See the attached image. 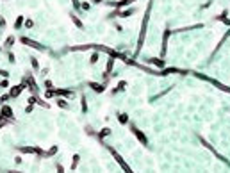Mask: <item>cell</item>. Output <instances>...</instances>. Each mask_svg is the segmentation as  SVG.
Wrapping results in <instances>:
<instances>
[{
  "instance_id": "obj_1",
  "label": "cell",
  "mask_w": 230,
  "mask_h": 173,
  "mask_svg": "<svg viewBox=\"0 0 230 173\" xmlns=\"http://www.w3.org/2000/svg\"><path fill=\"white\" fill-rule=\"evenodd\" d=\"M16 150L21 154H34V155H39V157H47V152L41 150L39 146H18Z\"/></svg>"
},
{
  "instance_id": "obj_2",
  "label": "cell",
  "mask_w": 230,
  "mask_h": 173,
  "mask_svg": "<svg viewBox=\"0 0 230 173\" xmlns=\"http://www.w3.org/2000/svg\"><path fill=\"white\" fill-rule=\"evenodd\" d=\"M25 84V88H29L31 91H32V95H38L39 93V89H38V86H36V80H34V77H32V73L31 72H27L25 73V77H23V80H21Z\"/></svg>"
},
{
  "instance_id": "obj_3",
  "label": "cell",
  "mask_w": 230,
  "mask_h": 173,
  "mask_svg": "<svg viewBox=\"0 0 230 173\" xmlns=\"http://www.w3.org/2000/svg\"><path fill=\"white\" fill-rule=\"evenodd\" d=\"M20 41L23 43L25 47H31V48H34V50H41V52H45L47 48H45L41 43H38V41H34V39H31V38H27V36H21L20 38Z\"/></svg>"
},
{
  "instance_id": "obj_4",
  "label": "cell",
  "mask_w": 230,
  "mask_h": 173,
  "mask_svg": "<svg viewBox=\"0 0 230 173\" xmlns=\"http://www.w3.org/2000/svg\"><path fill=\"white\" fill-rule=\"evenodd\" d=\"M23 89H25V84H23V82H20L18 86H13V88L9 89V96H11V98H18Z\"/></svg>"
},
{
  "instance_id": "obj_5",
  "label": "cell",
  "mask_w": 230,
  "mask_h": 173,
  "mask_svg": "<svg viewBox=\"0 0 230 173\" xmlns=\"http://www.w3.org/2000/svg\"><path fill=\"white\" fill-rule=\"evenodd\" d=\"M0 116L2 118H7V120H13V121H16L14 120V114H13V109L9 105H2V109H0Z\"/></svg>"
},
{
  "instance_id": "obj_6",
  "label": "cell",
  "mask_w": 230,
  "mask_h": 173,
  "mask_svg": "<svg viewBox=\"0 0 230 173\" xmlns=\"http://www.w3.org/2000/svg\"><path fill=\"white\" fill-rule=\"evenodd\" d=\"M130 130H132V132L136 134V138H137V139H139V141H141V143H143L145 146H148V141H146V136H145V134H143V132L139 130V128H136L134 125H130Z\"/></svg>"
},
{
  "instance_id": "obj_7",
  "label": "cell",
  "mask_w": 230,
  "mask_h": 173,
  "mask_svg": "<svg viewBox=\"0 0 230 173\" xmlns=\"http://www.w3.org/2000/svg\"><path fill=\"white\" fill-rule=\"evenodd\" d=\"M109 150H111V154L114 155V159H116V161H118V164H120V166H121V168H123L125 171H130V168H128V164H127V162H125V161H123V159L120 157V154H118V152H114V148H109Z\"/></svg>"
},
{
  "instance_id": "obj_8",
  "label": "cell",
  "mask_w": 230,
  "mask_h": 173,
  "mask_svg": "<svg viewBox=\"0 0 230 173\" xmlns=\"http://www.w3.org/2000/svg\"><path fill=\"white\" fill-rule=\"evenodd\" d=\"M27 102H29V104H38V105H41V107H50L47 102H45V100H41L38 95H31V96L27 98Z\"/></svg>"
},
{
  "instance_id": "obj_9",
  "label": "cell",
  "mask_w": 230,
  "mask_h": 173,
  "mask_svg": "<svg viewBox=\"0 0 230 173\" xmlns=\"http://www.w3.org/2000/svg\"><path fill=\"white\" fill-rule=\"evenodd\" d=\"M54 95L55 96H64V98H73V91H70V89H54Z\"/></svg>"
},
{
  "instance_id": "obj_10",
  "label": "cell",
  "mask_w": 230,
  "mask_h": 173,
  "mask_svg": "<svg viewBox=\"0 0 230 173\" xmlns=\"http://www.w3.org/2000/svg\"><path fill=\"white\" fill-rule=\"evenodd\" d=\"M89 86H91V89L97 91V93H102L105 89V84H98V82H89Z\"/></svg>"
},
{
  "instance_id": "obj_11",
  "label": "cell",
  "mask_w": 230,
  "mask_h": 173,
  "mask_svg": "<svg viewBox=\"0 0 230 173\" xmlns=\"http://www.w3.org/2000/svg\"><path fill=\"white\" fill-rule=\"evenodd\" d=\"M14 41H16V39H14V36H9V38L6 39V43H4V48H6V50H11V48H13V45H14Z\"/></svg>"
},
{
  "instance_id": "obj_12",
  "label": "cell",
  "mask_w": 230,
  "mask_h": 173,
  "mask_svg": "<svg viewBox=\"0 0 230 173\" xmlns=\"http://www.w3.org/2000/svg\"><path fill=\"white\" fill-rule=\"evenodd\" d=\"M23 21H25V18H23V16H18V18H16V21H14V29H21Z\"/></svg>"
},
{
  "instance_id": "obj_13",
  "label": "cell",
  "mask_w": 230,
  "mask_h": 173,
  "mask_svg": "<svg viewBox=\"0 0 230 173\" xmlns=\"http://www.w3.org/2000/svg\"><path fill=\"white\" fill-rule=\"evenodd\" d=\"M70 16H72V21H73V23H75V25H77L79 29H82V21H80V20H79V18H77V16H75L73 13H72Z\"/></svg>"
},
{
  "instance_id": "obj_14",
  "label": "cell",
  "mask_w": 230,
  "mask_h": 173,
  "mask_svg": "<svg viewBox=\"0 0 230 173\" xmlns=\"http://www.w3.org/2000/svg\"><path fill=\"white\" fill-rule=\"evenodd\" d=\"M57 150H59V148H57V146L54 145V146H52V148L48 150V152H47V157H52V155H55V154H57Z\"/></svg>"
},
{
  "instance_id": "obj_15",
  "label": "cell",
  "mask_w": 230,
  "mask_h": 173,
  "mask_svg": "<svg viewBox=\"0 0 230 173\" xmlns=\"http://www.w3.org/2000/svg\"><path fill=\"white\" fill-rule=\"evenodd\" d=\"M31 64H32V68H34V70H39V62H38L36 57H31Z\"/></svg>"
},
{
  "instance_id": "obj_16",
  "label": "cell",
  "mask_w": 230,
  "mask_h": 173,
  "mask_svg": "<svg viewBox=\"0 0 230 173\" xmlns=\"http://www.w3.org/2000/svg\"><path fill=\"white\" fill-rule=\"evenodd\" d=\"M111 134V128H104V130L98 134V139H102V138H105V136H109Z\"/></svg>"
},
{
  "instance_id": "obj_17",
  "label": "cell",
  "mask_w": 230,
  "mask_h": 173,
  "mask_svg": "<svg viewBox=\"0 0 230 173\" xmlns=\"http://www.w3.org/2000/svg\"><path fill=\"white\" fill-rule=\"evenodd\" d=\"M9 98H11V96H9V93H7V95H2V96H0V105H4Z\"/></svg>"
},
{
  "instance_id": "obj_18",
  "label": "cell",
  "mask_w": 230,
  "mask_h": 173,
  "mask_svg": "<svg viewBox=\"0 0 230 173\" xmlns=\"http://www.w3.org/2000/svg\"><path fill=\"white\" fill-rule=\"evenodd\" d=\"M57 105H59V107H62V109H68V104H66L64 100H61V98H57Z\"/></svg>"
},
{
  "instance_id": "obj_19",
  "label": "cell",
  "mask_w": 230,
  "mask_h": 173,
  "mask_svg": "<svg viewBox=\"0 0 230 173\" xmlns=\"http://www.w3.org/2000/svg\"><path fill=\"white\" fill-rule=\"evenodd\" d=\"M23 25H25V29H31V27H32V25H34V21H32V20H29V18H27V20H25V21H23Z\"/></svg>"
},
{
  "instance_id": "obj_20",
  "label": "cell",
  "mask_w": 230,
  "mask_h": 173,
  "mask_svg": "<svg viewBox=\"0 0 230 173\" xmlns=\"http://www.w3.org/2000/svg\"><path fill=\"white\" fill-rule=\"evenodd\" d=\"M32 111H34V104H29V105L25 107V114H31Z\"/></svg>"
},
{
  "instance_id": "obj_21",
  "label": "cell",
  "mask_w": 230,
  "mask_h": 173,
  "mask_svg": "<svg viewBox=\"0 0 230 173\" xmlns=\"http://www.w3.org/2000/svg\"><path fill=\"white\" fill-rule=\"evenodd\" d=\"M125 86H127L125 82H120V84H118V88H116V89H114V93H118V91H121V89H125Z\"/></svg>"
},
{
  "instance_id": "obj_22",
  "label": "cell",
  "mask_w": 230,
  "mask_h": 173,
  "mask_svg": "<svg viewBox=\"0 0 230 173\" xmlns=\"http://www.w3.org/2000/svg\"><path fill=\"white\" fill-rule=\"evenodd\" d=\"M2 88H9V82H7V79L0 80V89H2Z\"/></svg>"
},
{
  "instance_id": "obj_23",
  "label": "cell",
  "mask_w": 230,
  "mask_h": 173,
  "mask_svg": "<svg viewBox=\"0 0 230 173\" xmlns=\"http://www.w3.org/2000/svg\"><path fill=\"white\" fill-rule=\"evenodd\" d=\"M79 164V155H73V164H72V169H75Z\"/></svg>"
},
{
  "instance_id": "obj_24",
  "label": "cell",
  "mask_w": 230,
  "mask_h": 173,
  "mask_svg": "<svg viewBox=\"0 0 230 173\" xmlns=\"http://www.w3.org/2000/svg\"><path fill=\"white\" fill-rule=\"evenodd\" d=\"M120 121H121V123H128V118H127V114H120Z\"/></svg>"
},
{
  "instance_id": "obj_25",
  "label": "cell",
  "mask_w": 230,
  "mask_h": 173,
  "mask_svg": "<svg viewBox=\"0 0 230 173\" xmlns=\"http://www.w3.org/2000/svg\"><path fill=\"white\" fill-rule=\"evenodd\" d=\"M82 111H87V104H86V96H82Z\"/></svg>"
},
{
  "instance_id": "obj_26",
  "label": "cell",
  "mask_w": 230,
  "mask_h": 173,
  "mask_svg": "<svg viewBox=\"0 0 230 173\" xmlns=\"http://www.w3.org/2000/svg\"><path fill=\"white\" fill-rule=\"evenodd\" d=\"M98 57H100V55H98V54L95 52L93 55H91V62H97V61H98Z\"/></svg>"
},
{
  "instance_id": "obj_27",
  "label": "cell",
  "mask_w": 230,
  "mask_h": 173,
  "mask_svg": "<svg viewBox=\"0 0 230 173\" xmlns=\"http://www.w3.org/2000/svg\"><path fill=\"white\" fill-rule=\"evenodd\" d=\"M0 77H4V79H7V77H9V72H6V70H0Z\"/></svg>"
},
{
  "instance_id": "obj_28",
  "label": "cell",
  "mask_w": 230,
  "mask_h": 173,
  "mask_svg": "<svg viewBox=\"0 0 230 173\" xmlns=\"http://www.w3.org/2000/svg\"><path fill=\"white\" fill-rule=\"evenodd\" d=\"M45 88H47V89H52L54 86H52V82H50V80H45Z\"/></svg>"
},
{
  "instance_id": "obj_29",
  "label": "cell",
  "mask_w": 230,
  "mask_h": 173,
  "mask_svg": "<svg viewBox=\"0 0 230 173\" xmlns=\"http://www.w3.org/2000/svg\"><path fill=\"white\" fill-rule=\"evenodd\" d=\"M130 2H134V0H121L118 6H127V4H130Z\"/></svg>"
},
{
  "instance_id": "obj_30",
  "label": "cell",
  "mask_w": 230,
  "mask_h": 173,
  "mask_svg": "<svg viewBox=\"0 0 230 173\" xmlns=\"http://www.w3.org/2000/svg\"><path fill=\"white\" fill-rule=\"evenodd\" d=\"M0 27H6V18L0 16Z\"/></svg>"
},
{
  "instance_id": "obj_31",
  "label": "cell",
  "mask_w": 230,
  "mask_h": 173,
  "mask_svg": "<svg viewBox=\"0 0 230 173\" xmlns=\"http://www.w3.org/2000/svg\"><path fill=\"white\" fill-rule=\"evenodd\" d=\"M7 57H9V62H14V61H16V59H14V54H11V52H9Z\"/></svg>"
},
{
  "instance_id": "obj_32",
  "label": "cell",
  "mask_w": 230,
  "mask_h": 173,
  "mask_svg": "<svg viewBox=\"0 0 230 173\" xmlns=\"http://www.w3.org/2000/svg\"><path fill=\"white\" fill-rule=\"evenodd\" d=\"M152 62H153V64H157V66H163V61H157V59H153Z\"/></svg>"
},
{
  "instance_id": "obj_33",
  "label": "cell",
  "mask_w": 230,
  "mask_h": 173,
  "mask_svg": "<svg viewBox=\"0 0 230 173\" xmlns=\"http://www.w3.org/2000/svg\"><path fill=\"white\" fill-rule=\"evenodd\" d=\"M72 2H73V6H75V7H79V2H77V0H72Z\"/></svg>"
}]
</instances>
